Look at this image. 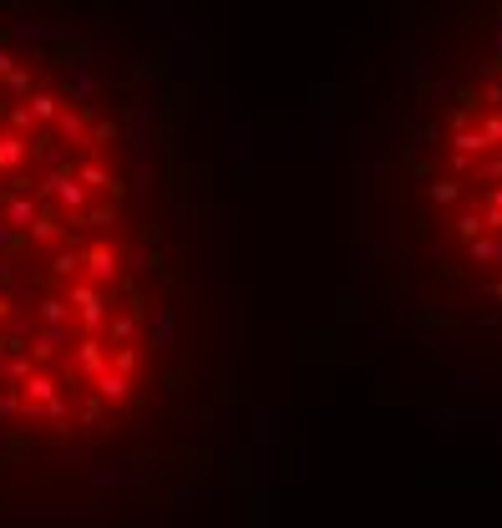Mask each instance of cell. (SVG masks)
<instances>
[{"mask_svg": "<svg viewBox=\"0 0 502 528\" xmlns=\"http://www.w3.org/2000/svg\"><path fill=\"white\" fill-rule=\"evenodd\" d=\"M62 87H66V97H71V107H81V112L102 97V77L91 72L87 52H77V56H66L62 62Z\"/></svg>", "mask_w": 502, "mask_h": 528, "instance_id": "obj_1", "label": "cell"}, {"mask_svg": "<svg viewBox=\"0 0 502 528\" xmlns=\"http://www.w3.org/2000/svg\"><path fill=\"white\" fill-rule=\"evenodd\" d=\"M81 270H87V284L112 290V284L122 280V259H117V249H107V245H87L81 249Z\"/></svg>", "mask_w": 502, "mask_h": 528, "instance_id": "obj_2", "label": "cell"}, {"mask_svg": "<svg viewBox=\"0 0 502 528\" xmlns=\"http://www.w3.org/2000/svg\"><path fill=\"white\" fill-rule=\"evenodd\" d=\"M41 194L52 198V208H66V214H81V208L91 204V194L71 178V173H46V178H41Z\"/></svg>", "mask_w": 502, "mask_h": 528, "instance_id": "obj_3", "label": "cell"}, {"mask_svg": "<svg viewBox=\"0 0 502 528\" xmlns=\"http://www.w3.org/2000/svg\"><path fill=\"white\" fill-rule=\"evenodd\" d=\"M66 341H71L66 325H36V335H31V346H26L31 366H36V371H52V361L66 350Z\"/></svg>", "mask_w": 502, "mask_h": 528, "instance_id": "obj_4", "label": "cell"}, {"mask_svg": "<svg viewBox=\"0 0 502 528\" xmlns=\"http://www.w3.org/2000/svg\"><path fill=\"white\" fill-rule=\"evenodd\" d=\"M56 142H71V148H91V117L81 107H62V117L52 122Z\"/></svg>", "mask_w": 502, "mask_h": 528, "instance_id": "obj_5", "label": "cell"}, {"mask_svg": "<svg viewBox=\"0 0 502 528\" xmlns=\"http://www.w3.org/2000/svg\"><path fill=\"white\" fill-rule=\"evenodd\" d=\"M26 158H31V142L11 138V132H0V183H11L26 173Z\"/></svg>", "mask_w": 502, "mask_h": 528, "instance_id": "obj_6", "label": "cell"}, {"mask_svg": "<svg viewBox=\"0 0 502 528\" xmlns=\"http://www.w3.org/2000/svg\"><path fill=\"white\" fill-rule=\"evenodd\" d=\"M173 335H178V305H163L153 315V325H147V350L167 356V350H173Z\"/></svg>", "mask_w": 502, "mask_h": 528, "instance_id": "obj_7", "label": "cell"}, {"mask_svg": "<svg viewBox=\"0 0 502 528\" xmlns=\"http://www.w3.org/2000/svg\"><path fill=\"white\" fill-rule=\"evenodd\" d=\"M0 214H5V224H11L15 234H26L31 224L41 219V204H36V194H5V208H0Z\"/></svg>", "mask_w": 502, "mask_h": 528, "instance_id": "obj_8", "label": "cell"}, {"mask_svg": "<svg viewBox=\"0 0 502 528\" xmlns=\"http://www.w3.org/2000/svg\"><path fill=\"white\" fill-rule=\"evenodd\" d=\"M21 239H31V245H41V249H52V254H56V249H66V229L56 224L52 208H41V219L31 224V229L21 234Z\"/></svg>", "mask_w": 502, "mask_h": 528, "instance_id": "obj_9", "label": "cell"}, {"mask_svg": "<svg viewBox=\"0 0 502 528\" xmlns=\"http://www.w3.org/2000/svg\"><path fill=\"white\" fill-rule=\"evenodd\" d=\"M31 371H36V366H31V356H26V350H0V387H5V391L26 387V381H31Z\"/></svg>", "mask_w": 502, "mask_h": 528, "instance_id": "obj_10", "label": "cell"}, {"mask_svg": "<svg viewBox=\"0 0 502 528\" xmlns=\"http://www.w3.org/2000/svg\"><path fill=\"white\" fill-rule=\"evenodd\" d=\"M71 178L81 183V188H87V194H117V178H112V168H102V163H77L71 168Z\"/></svg>", "mask_w": 502, "mask_h": 528, "instance_id": "obj_11", "label": "cell"}, {"mask_svg": "<svg viewBox=\"0 0 502 528\" xmlns=\"http://www.w3.org/2000/svg\"><path fill=\"white\" fill-rule=\"evenodd\" d=\"M107 335H112L117 346H132V341L142 335V310L137 305H122L112 321H107Z\"/></svg>", "mask_w": 502, "mask_h": 528, "instance_id": "obj_12", "label": "cell"}, {"mask_svg": "<svg viewBox=\"0 0 502 528\" xmlns=\"http://www.w3.org/2000/svg\"><path fill=\"white\" fill-rule=\"evenodd\" d=\"M71 366H77L87 381H97V376L107 371V346H102V341H77V361H71Z\"/></svg>", "mask_w": 502, "mask_h": 528, "instance_id": "obj_13", "label": "cell"}, {"mask_svg": "<svg viewBox=\"0 0 502 528\" xmlns=\"http://www.w3.org/2000/svg\"><path fill=\"white\" fill-rule=\"evenodd\" d=\"M62 397V387H56L52 371H31V381L21 387V401H31V407H46V401Z\"/></svg>", "mask_w": 502, "mask_h": 528, "instance_id": "obj_14", "label": "cell"}, {"mask_svg": "<svg viewBox=\"0 0 502 528\" xmlns=\"http://www.w3.org/2000/svg\"><path fill=\"white\" fill-rule=\"evenodd\" d=\"M31 315L41 325H66L71 321V305H66V295H36L31 300Z\"/></svg>", "mask_w": 502, "mask_h": 528, "instance_id": "obj_15", "label": "cell"}, {"mask_svg": "<svg viewBox=\"0 0 502 528\" xmlns=\"http://www.w3.org/2000/svg\"><path fill=\"white\" fill-rule=\"evenodd\" d=\"M451 153L472 163V158H488L492 148H488V138H482L477 128H457V132H451Z\"/></svg>", "mask_w": 502, "mask_h": 528, "instance_id": "obj_16", "label": "cell"}, {"mask_svg": "<svg viewBox=\"0 0 502 528\" xmlns=\"http://www.w3.org/2000/svg\"><path fill=\"white\" fill-rule=\"evenodd\" d=\"M26 107H31V117H36V128H52V122H56V117H62V107L66 102H56V91H31V97H26Z\"/></svg>", "mask_w": 502, "mask_h": 528, "instance_id": "obj_17", "label": "cell"}, {"mask_svg": "<svg viewBox=\"0 0 502 528\" xmlns=\"http://www.w3.org/2000/svg\"><path fill=\"white\" fill-rule=\"evenodd\" d=\"M81 270V249L77 245H66L52 254V264H46V280H71V274Z\"/></svg>", "mask_w": 502, "mask_h": 528, "instance_id": "obj_18", "label": "cell"}, {"mask_svg": "<svg viewBox=\"0 0 502 528\" xmlns=\"http://www.w3.org/2000/svg\"><path fill=\"white\" fill-rule=\"evenodd\" d=\"M91 387H97V401H122V397H128V391H132V381H128V376H117L112 366H107V371L97 376Z\"/></svg>", "mask_w": 502, "mask_h": 528, "instance_id": "obj_19", "label": "cell"}, {"mask_svg": "<svg viewBox=\"0 0 502 528\" xmlns=\"http://www.w3.org/2000/svg\"><path fill=\"white\" fill-rule=\"evenodd\" d=\"M66 305L71 310H91V305H107V290H97V284L77 280L71 290H66Z\"/></svg>", "mask_w": 502, "mask_h": 528, "instance_id": "obj_20", "label": "cell"}, {"mask_svg": "<svg viewBox=\"0 0 502 528\" xmlns=\"http://www.w3.org/2000/svg\"><path fill=\"white\" fill-rule=\"evenodd\" d=\"M5 132H11V138H21V132H36V117H31L26 102H11V107H5Z\"/></svg>", "mask_w": 502, "mask_h": 528, "instance_id": "obj_21", "label": "cell"}, {"mask_svg": "<svg viewBox=\"0 0 502 528\" xmlns=\"http://www.w3.org/2000/svg\"><path fill=\"white\" fill-rule=\"evenodd\" d=\"M107 366H112L117 376H128V381H132V376H137V366H142V356H137V346H117L112 356H107Z\"/></svg>", "mask_w": 502, "mask_h": 528, "instance_id": "obj_22", "label": "cell"}, {"mask_svg": "<svg viewBox=\"0 0 502 528\" xmlns=\"http://www.w3.org/2000/svg\"><path fill=\"white\" fill-rule=\"evenodd\" d=\"M102 417H107V401H97V391H91V397H81V412H77L81 427H102Z\"/></svg>", "mask_w": 502, "mask_h": 528, "instance_id": "obj_23", "label": "cell"}, {"mask_svg": "<svg viewBox=\"0 0 502 528\" xmlns=\"http://www.w3.org/2000/svg\"><path fill=\"white\" fill-rule=\"evenodd\" d=\"M457 198H462V183H457V178H437V183H431V204L447 208V204H457Z\"/></svg>", "mask_w": 502, "mask_h": 528, "instance_id": "obj_24", "label": "cell"}, {"mask_svg": "<svg viewBox=\"0 0 502 528\" xmlns=\"http://www.w3.org/2000/svg\"><path fill=\"white\" fill-rule=\"evenodd\" d=\"M41 422H52L56 432H66V427H71V412H66V401H62V397L46 401V407H41Z\"/></svg>", "mask_w": 502, "mask_h": 528, "instance_id": "obj_25", "label": "cell"}, {"mask_svg": "<svg viewBox=\"0 0 502 528\" xmlns=\"http://www.w3.org/2000/svg\"><path fill=\"white\" fill-rule=\"evenodd\" d=\"M5 91H11V97H21V102H26L31 91H36V82H31V72H26V66H21V72H11V77H5Z\"/></svg>", "mask_w": 502, "mask_h": 528, "instance_id": "obj_26", "label": "cell"}, {"mask_svg": "<svg viewBox=\"0 0 502 528\" xmlns=\"http://www.w3.org/2000/svg\"><path fill=\"white\" fill-rule=\"evenodd\" d=\"M117 132H122L117 128V117H97V122H91V148H97V142H112Z\"/></svg>", "mask_w": 502, "mask_h": 528, "instance_id": "obj_27", "label": "cell"}, {"mask_svg": "<svg viewBox=\"0 0 502 528\" xmlns=\"http://www.w3.org/2000/svg\"><path fill=\"white\" fill-rule=\"evenodd\" d=\"M15 249H21V234L0 219V259H15Z\"/></svg>", "mask_w": 502, "mask_h": 528, "instance_id": "obj_28", "label": "cell"}, {"mask_svg": "<svg viewBox=\"0 0 502 528\" xmlns=\"http://www.w3.org/2000/svg\"><path fill=\"white\" fill-rule=\"evenodd\" d=\"M482 138H488V148H502V112H488V122H482Z\"/></svg>", "mask_w": 502, "mask_h": 528, "instance_id": "obj_29", "label": "cell"}, {"mask_svg": "<svg viewBox=\"0 0 502 528\" xmlns=\"http://www.w3.org/2000/svg\"><path fill=\"white\" fill-rule=\"evenodd\" d=\"M457 234H462L467 245H472V239H482V214H462V219H457Z\"/></svg>", "mask_w": 502, "mask_h": 528, "instance_id": "obj_30", "label": "cell"}, {"mask_svg": "<svg viewBox=\"0 0 502 528\" xmlns=\"http://www.w3.org/2000/svg\"><path fill=\"white\" fill-rule=\"evenodd\" d=\"M21 417V391H0V422Z\"/></svg>", "mask_w": 502, "mask_h": 528, "instance_id": "obj_31", "label": "cell"}, {"mask_svg": "<svg viewBox=\"0 0 502 528\" xmlns=\"http://www.w3.org/2000/svg\"><path fill=\"white\" fill-rule=\"evenodd\" d=\"M472 173H477V183H497V178H502V153L488 158L482 168H472Z\"/></svg>", "mask_w": 502, "mask_h": 528, "instance_id": "obj_32", "label": "cell"}, {"mask_svg": "<svg viewBox=\"0 0 502 528\" xmlns=\"http://www.w3.org/2000/svg\"><path fill=\"white\" fill-rule=\"evenodd\" d=\"M477 102L482 107H502V82H488V87L477 91Z\"/></svg>", "mask_w": 502, "mask_h": 528, "instance_id": "obj_33", "label": "cell"}, {"mask_svg": "<svg viewBox=\"0 0 502 528\" xmlns=\"http://www.w3.org/2000/svg\"><path fill=\"white\" fill-rule=\"evenodd\" d=\"M11 72H21V56H15L11 46H0V82L11 77Z\"/></svg>", "mask_w": 502, "mask_h": 528, "instance_id": "obj_34", "label": "cell"}, {"mask_svg": "<svg viewBox=\"0 0 502 528\" xmlns=\"http://www.w3.org/2000/svg\"><path fill=\"white\" fill-rule=\"evenodd\" d=\"M492 56H497V62H502V15H497V21H492Z\"/></svg>", "mask_w": 502, "mask_h": 528, "instance_id": "obj_35", "label": "cell"}, {"mask_svg": "<svg viewBox=\"0 0 502 528\" xmlns=\"http://www.w3.org/2000/svg\"><path fill=\"white\" fill-rule=\"evenodd\" d=\"M11 274H15V259H0V284H11Z\"/></svg>", "mask_w": 502, "mask_h": 528, "instance_id": "obj_36", "label": "cell"}, {"mask_svg": "<svg viewBox=\"0 0 502 528\" xmlns=\"http://www.w3.org/2000/svg\"><path fill=\"white\" fill-rule=\"evenodd\" d=\"M488 295H492V300H502V280H492V284H488Z\"/></svg>", "mask_w": 502, "mask_h": 528, "instance_id": "obj_37", "label": "cell"}, {"mask_svg": "<svg viewBox=\"0 0 502 528\" xmlns=\"http://www.w3.org/2000/svg\"><path fill=\"white\" fill-rule=\"evenodd\" d=\"M488 204H492V208H502V188H492V198H488Z\"/></svg>", "mask_w": 502, "mask_h": 528, "instance_id": "obj_38", "label": "cell"}]
</instances>
